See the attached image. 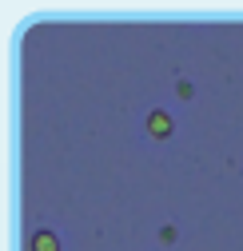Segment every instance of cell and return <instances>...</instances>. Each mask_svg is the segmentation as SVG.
I'll return each mask as SVG.
<instances>
[{"mask_svg": "<svg viewBox=\"0 0 243 251\" xmlns=\"http://www.w3.org/2000/svg\"><path fill=\"white\" fill-rule=\"evenodd\" d=\"M144 128H147V136H151V140H171L175 124H171V116H168L164 108H151V112H147V120H144Z\"/></svg>", "mask_w": 243, "mask_h": 251, "instance_id": "1", "label": "cell"}, {"mask_svg": "<svg viewBox=\"0 0 243 251\" xmlns=\"http://www.w3.org/2000/svg\"><path fill=\"white\" fill-rule=\"evenodd\" d=\"M28 251H64V243H60V231H52V227H36L32 235H28Z\"/></svg>", "mask_w": 243, "mask_h": 251, "instance_id": "2", "label": "cell"}, {"mask_svg": "<svg viewBox=\"0 0 243 251\" xmlns=\"http://www.w3.org/2000/svg\"><path fill=\"white\" fill-rule=\"evenodd\" d=\"M175 239H179V227H175V224H164V227H160V243H164V247H171Z\"/></svg>", "mask_w": 243, "mask_h": 251, "instance_id": "3", "label": "cell"}, {"mask_svg": "<svg viewBox=\"0 0 243 251\" xmlns=\"http://www.w3.org/2000/svg\"><path fill=\"white\" fill-rule=\"evenodd\" d=\"M175 96H179V100H192V96H195V84H192V80H175Z\"/></svg>", "mask_w": 243, "mask_h": 251, "instance_id": "4", "label": "cell"}]
</instances>
